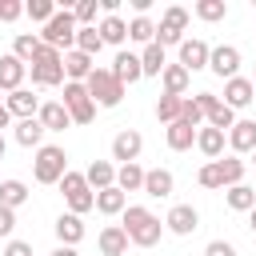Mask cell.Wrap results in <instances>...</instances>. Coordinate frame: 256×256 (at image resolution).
<instances>
[{
	"instance_id": "obj_1",
	"label": "cell",
	"mask_w": 256,
	"mask_h": 256,
	"mask_svg": "<svg viewBox=\"0 0 256 256\" xmlns=\"http://www.w3.org/2000/svg\"><path fill=\"white\" fill-rule=\"evenodd\" d=\"M124 236H128V244H136V248H152V244H160V236H164V220L156 216V212H148L144 204H128L124 212Z\"/></svg>"
},
{
	"instance_id": "obj_2",
	"label": "cell",
	"mask_w": 256,
	"mask_h": 256,
	"mask_svg": "<svg viewBox=\"0 0 256 256\" xmlns=\"http://www.w3.org/2000/svg\"><path fill=\"white\" fill-rule=\"evenodd\" d=\"M28 72H32V84H40V88H56V84H64V52L40 44L36 60L28 64Z\"/></svg>"
},
{
	"instance_id": "obj_3",
	"label": "cell",
	"mask_w": 256,
	"mask_h": 256,
	"mask_svg": "<svg viewBox=\"0 0 256 256\" xmlns=\"http://www.w3.org/2000/svg\"><path fill=\"white\" fill-rule=\"evenodd\" d=\"M64 172H68V156H64L60 144H44V148H36V160H32V176H36V184H60Z\"/></svg>"
},
{
	"instance_id": "obj_4",
	"label": "cell",
	"mask_w": 256,
	"mask_h": 256,
	"mask_svg": "<svg viewBox=\"0 0 256 256\" xmlns=\"http://www.w3.org/2000/svg\"><path fill=\"white\" fill-rule=\"evenodd\" d=\"M40 44H48V48H56V52H72L76 48V20H72V12L68 8H56V16L44 24V32H40Z\"/></svg>"
},
{
	"instance_id": "obj_5",
	"label": "cell",
	"mask_w": 256,
	"mask_h": 256,
	"mask_svg": "<svg viewBox=\"0 0 256 256\" xmlns=\"http://www.w3.org/2000/svg\"><path fill=\"white\" fill-rule=\"evenodd\" d=\"M84 88H88V96H92L96 108H116V104L124 100V84H120L108 68H92V76L84 80Z\"/></svg>"
},
{
	"instance_id": "obj_6",
	"label": "cell",
	"mask_w": 256,
	"mask_h": 256,
	"mask_svg": "<svg viewBox=\"0 0 256 256\" xmlns=\"http://www.w3.org/2000/svg\"><path fill=\"white\" fill-rule=\"evenodd\" d=\"M60 192H64V200H68V212L72 216H84V212H92L96 208V192L88 188V180H84V172H64V180H60Z\"/></svg>"
},
{
	"instance_id": "obj_7",
	"label": "cell",
	"mask_w": 256,
	"mask_h": 256,
	"mask_svg": "<svg viewBox=\"0 0 256 256\" xmlns=\"http://www.w3.org/2000/svg\"><path fill=\"white\" fill-rule=\"evenodd\" d=\"M64 112L72 116V124H92L96 120V104H92V96H88V88L84 84H72V80H64Z\"/></svg>"
},
{
	"instance_id": "obj_8",
	"label": "cell",
	"mask_w": 256,
	"mask_h": 256,
	"mask_svg": "<svg viewBox=\"0 0 256 256\" xmlns=\"http://www.w3.org/2000/svg\"><path fill=\"white\" fill-rule=\"evenodd\" d=\"M184 28H188V8L168 4V8H164V16H160V24H156V44H160V48H168V44H176V48H180Z\"/></svg>"
},
{
	"instance_id": "obj_9",
	"label": "cell",
	"mask_w": 256,
	"mask_h": 256,
	"mask_svg": "<svg viewBox=\"0 0 256 256\" xmlns=\"http://www.w3.org/2000/svg\"><path fill=\"white\" fill-rule=\"evenodd\" d=\"M208 68H212L220 80L240 76V48H236V44H216V48L208 52Z\"/></svg>"
},
{
	"instance_id": "obj_10",
	"label": "cell",
	"mask_w": 256,
	"mask_h": 256,
	"mask_svg": "<svg viewBox=\"0 0 256 256\" xmlns=\"http://www.w3.org/2000/svg\"><path fill=\"white\" fill-rule=\"evenodd\" d=\"M196 228H200V212H196L192 204H172V208H168L164 232H172V236H192Z\"/></svg>"
},
{
	"instance_id": "obj_11",
	"label": "cell",
	"mask_w": 256,
	"mask_h": 256,
	"mask_svg": "<svg viewBox=\"0 0 256 256\" xmlns=\"http://www.w3.org/2000/svg\"><path fill=\"white\" fill-rule=\"evenodd\" d=\"M176 52H180V60H176V64H180V68H184V72L192 76V72H200V68H208V52H212V48H208V44H204L200 36H192V40L184 36Z\"/></svg>"
},
{
	"instance_id": "obj_12",
	"label": "cell",
	"mask_w": 256,
	"mask_h": 256,
	"mask_svg": "<svg viewBox=\"0 0 256 256\" xmlns=\"http://www.w3.org/2000/svg\"><path fill=\"white\" fill-rule=\"evenodd\" d=\"M140 152H144V136H140L136 128H124V132L112 136V160H120V164H136Z\"/></svg>"
},
{
	"instance_id": "obj_13",
	"label": "cell",
	"mask_w": 256,
	"mask_h": 256,
	"mask_svg": "<svg viewBox=\"0 0 256 256\" xmlns=\"http://www.w3.org/2000/svg\"><path fill=\"white\" fill-rule=\"evenodd\" d=\"M228 148H232V156H252L256 152V120H236L228 128Z\"/></svg>"
},
{
	"instance_id": "obj_14",
	"label": "cell",
	"mask_w": 256,
	"mask_h": 256,
	"mask_svg": "<svg viewBox=\"0 0 256 256\" xmlns=\"http://www.w3.org/2000/svg\"><path fill=\"white\" fill-rule=\"evenodd\" d=\"M256 100V88H252V76H232L224 80V104L236 112V108H248Z\"/></svg>"
},
{
	"instance_id": "obj_15",
	"label": "cell",
	"mask_w": 256,
	"mask_h": 256,
	"mask_svg": "<svg viewBox=\"0 0 256 256\" xmlns=\"http://www.w3.org/2000/svg\"><path fill=\"white\" fill-rule=\"evenodd\" d=\"M140 192L152 196V200H164V196L176 192V176H172L168 168H144V188H140Z\"/></svg>"
},
{
	"instance_id": "obj_16",
	"label": "cell",
	"mask_w": 256,
	"mask_h": 256,
	"mask_svg": "<svg viewBox=\"0 0 256 256\" xmlns=\"http://www.w3.org/2000/svg\"><path fill=\"white\" fill-rule=\"evenodd\" d=\"M124 88L128 84H136V80H144V68H140V52H116V60H112V68H108Z\"/></svg>"
},
{
	"instance_id": "obj_17",
	"label": "cell",
	"mask_w": 256,
	"mask_h": 256,
	"mask_svg": "<svg viewBox=\"0 0 256 256\" xmlns=\"http://www.w3.org/2000/svg\"><path fill=\"white\" fill-rule=\"evenodd\" d=\"M4 108L12 112V120H28L40 112V96H32V88H16L4 96Z\"/></svg>"
},
{
	"instance_id": "obj_18",
	"label": "cell",
	"mask_w": 256,
	"mask_h": 256,
	"mask_svg": "<svg viewBox=\"0 0 256 256\" xmlns=\"http://www.w3.org/2000/svg\"><path fill=\"white\" fill-rule=\"evenodd\" d=\"M96 248H100V256H128V236H124V228H120V224H104L100 236H96Z\"/></svg>"
},
{
	"instance_id": "obj_19",
	"label": "cell",
	"mask_w": 256,
	"mask_h": 256,
	"mask_svg": "<svg viewBox=\"0 0 256 256\" xmlns=\"http://www.w3.org/2000/svg\"><path fill=\"white\" fill-rule=\"evenodd\" d=\"M24 76H28V64H20L12 52L0 56V92H4V96L16 92V88H24Z\"/></svg>"
},
{
	"instance_id": "obj_20",
	"label": "cell",
	"mask_w": 256,
	"mask_h": 256,
	"mask_svg": "<svg viewBox=\"0 0 256 256\" xmlns=\"http://www.w3.org/2000/svg\"><path fill=\"white\" fill-rule=\"evenodd\" d=\"M52 228H56V240H60L64 248H76V244L84 240V220H80V216H72V212H60Z\"/></svg>"
},
{
	"instance_id": "obj_21",
	"label": "cell",
	"mask_w": 256,
	"mask_h": 256,
	"mask_svg": "<svg viewBox=\"0 0 256 256\" xmlns=\"http://www.w3.org/2000/svg\"><path fill=\"white\" fill-rule=\"evenodd\" d=\"M92 68H96V60L92 56H84V52H64V80H72V84H84L88 76H92Z\"/></svg>"
},
{
	"instance_id": "obj_22",
	"label": "cell",
	"mask_w": 256,
	"mask_h": 256,
	"mask_svg": "<svg viewBox=\"0 0 256 256\" xmlns=\"http://www.w3.org/2000/svg\"><path fill=\"white\" fill-rule=\"evenodd\" d=\"M84 180H88L92 192H104V188L116 184V164H112V160H92V164L84 168Z\"/></svg>"
},
{
	"instance_id": "obj_23",
	"label": "cell",
	"mask_w": 256,
	"mask_h": 256,
	"mask_svg": "<svg viewBox=\"0 0 256 256\" xmlns=\"http://www.w3.org/2000/svg\"><path fill=\"white\" fill-rule=\"evenodd\" d=\"M36 120L44 124V132H64V128L72 124V116L64 112V104H60V100H48V104H40Z\"/></svg>"
},
{
	"instance_id": "obj_24",
	"label": "cell",
	"mask_w": 256,
	"mask_h": 256,
	"mask_svg": "<svg viewBox=\"0 0 256 256\" xmlns=\"http://www.w3.org/2000/svg\"><path fill=\"white\" fill-rule=\"evenodd\" d=\"M12 128H16V144H20V148H44V136H48V132H44V124H40L36 116L16 120Z\"/></svg>"
},
{
	"instance_id": "obj_25",
	"label": "cell",
	"mask_w": 256,
	"mask_h": 256,
	"mask_svg": "<svg viewBox=\"0 0 256 256\" xmlns=\"http://www.w3.org/2000/svg\"><path fill=\"white\" fill-rule=\"evenodd\" d=\"M224 140H228V132H220V128H196V148L208 156V160H220L224 156Z\"/></svg>"
},
{
	"instance_id": "obj_26",
	"label": "cell",
	"mask_w": 256,
	"mask_h": 256,
	"mask_svg": "<svg viewBox=\"0 0 256 256\" xmlns=\"http://www.w3.org/2000/svg\"><path fill=\"white\" fill-rule=\"evenodd\" d=\"M188 72L180 68V64H164V72H160V84H164V96H184L188 92Z\"/></svg>"
},
{
	"instance_id": "obj_27",
	"label": "cell",
	"mask_w": 256,
	"mask_h": 256,
	"mask_svg": "<svg viewBox=\"0 0 256 256\" xmlns=\"http://www.w3.org/2000/svg\"><path fill=\"white\" fill-rule=\"evenodd\" d=\"M164 140H168V148H172V152H188V148L196 144V128H188L184 120H176V124H168V128H164Z\"/></svg>"
},
{
	"instance_id": "obj_28",
	"label": "cell",
	"mask_w": 256,
	"mask_h": 256,
	"mask_svg": "<svg viewBox=\"0 0 256 256\" xmlns=\"http://www.w3.org/2000/svg\"><path fill=\"white\" fill-rule=\"evenodd\" d=\"M124 208H128V196H124L116 184L104 188V192H96V212H100V216H120Z\"/></svg>"
},
{
	"instance_id": "obj_29",
	"label": "cell",
	"mask_w": 256,
	"mask_h": 256,
	"mask_svg": "<svg viewBox=\"0 0 256 256\" xmlns=\"http://www.w3.org/2000/svg\"><path fill=\"white\" fill-rule=\"evenodd\" d=\"M224 204L232 212H252L256 208V192L248 184H232V188H224Z\"/></svg>"
},
{
	"instance_id": "obj_30",
	"label": "cell",
	"mask_w": 256,
	"mask_h": 256,
	"mask_svg": "<svg viewBox=\"0 0 256 256\" xmlns=\"http://www.w3.org/2000/svg\"><path fill=\"white\" fill-rule=\"evenodd\" d=\"M96 32H100V40H104V44H116V48L128 40V24H124L120 16H104V20L96 24Z\"/></svg>"
},
{
	"instance_id": "obj_31",
	"label": "cell",
	"mask_w": 256,
	"mask_h": 256,
	"mask_svg": "<svg viewBox=\"0 0 256 256\" xmlns=\"http://www.w3.org/2000/svg\"><path fill=\"white\" fill-rule=\"evenodd\" d=\"M116 188L128 196V192H140L144 188V168L140 164H120L116 168Z\"/></svg>"
},
{
	"instance_id": "obj_32",
	"label": "cell",
	"mask_w": 256,
	"mask_h": 256,
	"mask_svg": "<svg viewBox=\"0 0 256 256\" xmlns=\"http://www.w3.org/2000/svg\"><path fill=\"white\" fill-rule=\"evenodd\" d=\"M128 40H136V44L148 48V44L156 40V20H152V16H132V20H128Z\"/></svg>"
},
{
	"instance_id": "obj_33",
	"label": "cell",
	"mask_w": 256,
	"mask_h": 256,
	"mask_svg": "<svg viewBox=\"0 0 256 256\" xmlns=\"http://www.w3.org/2000/svg\"><path fill=\"white\" fill-rule=\"evenodd\" d=\"M36 52H40V36H36V32H20V36L12 40V56H16L20 64H32Z\"/></svg>"
},
{
	"instance_id": "obj_34",
	"label": "cell",
	"mask_w": 256,
	"mask_h": 256,
	"mask_svg": "<svg viewBox=\"0 0 256 256\" xmlns=\"http://www.w3.org/2000/svg\"><path fill=\"white\" fill-rule=\"evenodd\" d=\"M24 200H28V184H24V180H0V204H4V208L16 212Z\"/></svg>"
},
{
	"instance_id": "obj_35",
	"label": "cell",
	"mask_w": 256,
	"mask_h": 256,
	"mask_svg": "<svg viewBox=\"0 0 256 256\" xmlns=\"http://www.w3.org/2000/svg\"><path fill=\"white\" fill-rule=\"evenodd\" d=\"M164 64H168V56H164V48L152 40V44L140 52V68H144V76H160V72H164Z\"/></svg>"
},
{
	"instance_id": "obj_36",
	"label": "cell",
	"mask_w": 256,
	"mask_h": 256,
	"mask_svg": "<svg viewBox=\"0 0 256 256\" xmlns=\"http://www.w3.org/2000/svg\"><path fill=\"white\" fill-rule=\"evenodd\" d=\"M216 164H220V176H224V188H232V184H244V172H248V164H244L240 156H220Z\"/></svg>"
},
{
	"instance_id": "obj_37",
	"label": "cell",
	"mask_w": 256,
	"mask_h": 256,
	"mask_svg": "<svg viewBox=\"0 0 256 256\" xmlns=\"http://www.w3.org/2000/svg\"><path fill=\"white\" fill-rule=\"evenodd\" d=\"M192 12H196V20L216 24V20H224V16H228V4H224V0H196V4H192Z\"/></svg>"
},
{
	"instance_id": "obj_38",
	"label": "cell",
	"mask_w": 256,
	"mask_h": 256,
	"mask_svg": "<svg viewBox=\"0 0 256 256\" xmlns=\"http://www.w3.org/2000/svg\"><path fill=\"white\" fill-rule=\"evenodd\" d=\"M180 104H184V96H164L160 92V100H156V120L168 128V124H176L180 120Z\"/></svg>"
},
{
	"instance_id": "obj_39",
	"label": "cell",
	"mask_w": 256,
	"mask_h": 256,
	"mask_svg": "<svg viewBox=\"0 0 256 256\" xmlns=\"http://www.w3.org/2000/svg\"><path fill=\"white\" fill-rule=\"evenodd\" d=\"M100 48H104V40H100V32L96 28H76V52H84V56H100Z\"/></svg>"
},
{
	"instance_id": "obj_40",
	"label": "cell",
	"mask_w": 256,
	"mask_h": 256,
	"mask_svg": "<svg viewBox=\"0 0 256 256\" xmlns=\"http://www.w3.org/2000/svg\"><path fill=\"white\" fill-rule=\"evenodd\" d=\"M24 16L36 20V24H48V20L56 16V0H28V4H24Z\"/></svg>"
},
{
	"instance_id": "obj_41",
	"label": "cell",
	"mask_w": 256,
	"mask_h": 256,
	"mask_svg": "<svg viewBox=\"0 0 256 256\" xmlns=\"http://www.w3.org/2000/svg\"><path fill=\"white\" fill-rule=\"evenodd\" d=\"M204 124H208V128H220V132H228V128L236 124V112H232V108H228V104L220 100V104H216V108H212V112L204 116Z\"/></svg>"
},
{
	"instance_id": "obj_42",
	"label": "cell",
	"mask_w": 256,
	"mask_h": 256,
	"mask_svg": "<svg viewBox=\"0 0 256 256\" xmlns=\"http://www.w3.org/2000/svg\"><path fill=\"white\" fill-rule=\"evenodd\" d=\"M196 180H200V188H212V192H224V176H220V164L216 160H208L200 172H196Z\"/></svg>"
},
{
	"instance_id": "obj_43",
	"label": "cell",
	"mask_w": 256,
	"mask_h": 256,
	"mask_svg": "<svg viewBox=\"0 0 256 256\" xmlns=\"http://www.w3.org/2000/svg\"><path fill=\"white\" fill-rule=\"evenodd\" d=\"M180 120H184L188 128H204V112L196 108V100H188V96H184V104H180Z\"/></svg>"
},
{
	"instance_id": "obj_44",
	"label": "cell",
	"mask_w": 256,
	"mask_h": 256,
	"mask_svg": "<svg viewBox=\"0 0 256 256\" xmlns=\"http://www.w3.org/2000/svg\"><path fill=\"white\" fill-rule=\"evenodd\" d=\"M24 16V4L20 0H0V24H12Z\"/></svg>"
},
{
	"instance_id": "obj_45",
	"label": "cell",
	"mask_w": 256,
	"mask_h": 256,
	"mask_svg": "<svg viewBox=\"0 0 256 256\" xmlns=\"http://www.w3.org/2000/svg\"><path fill=\"white\" fill-rule=\"evenodd\" d=\"M204 256H236V244L232 240H208L204 244Z\"/></svg>"
},
{
	"instance_id": "obj_46",
	"label": "cell",
	"mask_w": 256,
	"mask_h": 256,
	"mask_svg": "<svg viewBox=\"0 0 256 256\" xmlns=\"http://www.w3.org/2000/svg\"><path fill=\"white\" fill-rule=\"evenodd\" d=\"M12 232H16V212L0 204V236H4V240H12Z\"/></svg>"
},
{
	"instance_id": "obj_47",
	"label": "cell",
	"mask_w": 256,
	"mask_h": 256,
	"mask_svg": "<svg viewBox=\"0 0 256 256\" xmlns=\"http://www.w3.org/2000/svg\"><path fill=\"white\" fill-rule=\"evenodd\" d=\"M0 256H32V244H28V240H8Z\"/></svg>"
},
{
	"instance_id": "obj_48",
	"label": "cell",
	"mask_w": 256,
	"mask_h": 256,
	"mask_svg": "<svg viewBox=\"0 0 256 256\" xmlns=\"http://www.w3.org/2000/svg\"><path fill=\"white\" fill-rule=\"evenodd\" d=\"M8 124H12V112H8V108H4V100H0V132H4Z\"/></svg>"
},
{
	"instance_id": "obj_49",
	"label": "cell",
	"mask_w": 256,
	"mask_h": 256,
	"mask_svg": "<svg viewBox=\"0 0 256 256\" xmlns=\"http://www.w3.org/2000/svg\"><path fill=\"white\" fill-rule=\"evenodd\" d=\"M52 256H80V252H76V248H64V244H60V248H56Z\"/></svg>"
},
{
	"instance_id": "obj_50",
	"label": "cell",
	"mask_w": 256,
	"mask_h": 256,
	"mask_svg": "<svg viewBox=\"0 0 256 256\" xmlns=\"http://www.w3.org/2000/svg\"><path fill=\"white\" fill-rule=\"evenodd\" d=\"M248 228H252V236H256V208L248 212Z\"/></svg>"
},
{
	"instance_id": "obj_51",
	"label": "cell",
	"mask_w": 256,
	"mask_h": 256,
	"mask_svg": "<svg viewBox=\"0 0 256 256\" xmlns=\"http://www.w3.org/2000/svg\"><path fill=\"white\" fill-rule=\"evenodd\" d=\"M4 152H8V140H4V132H0V160H4Z\"/></svg>"
},
{
	"instance_id": "obj_52",
	"label": "cell",
	"mask_w": 256,
	"mask_h": 256,
	"mask_svg": "<svg viewBox=\"0 0 256 256\" xmlns=\"http://www.w3.org/2000/svg\"><path fill=\"white\" fill-rule=\"evenodd\" d=\"M248 164H252V168H256V152H252V160H248Z\"/></svg>"
},
{
	"instance_id": "obj_53",
	"label": "cell",
	"mask_w": 256,
	"mask_h": 256,
	"mask_svg": "<svg viewBox=\"0 0 256 256\" xmlns=\"http://www.w3.org/2000/svg\"><path fill=\"white\" fill-rule=\"evenodd\" d=\"M252 88H256V76H252Z\"/></svg>"
},
{
	"instance_id": "obj_54",
	"label": "cell",
	"mask_w": 256,
	"mask_h": 256,
	"mask_svg": "<svg viewBox=\"0 0 256 256\" xmlns=\"http://www.w3.org/2000/svg\"><path fill=\"white\" fill-rule=\"evenodd\" d=\"M0 96H4V92H0Z\"/></svg>"
}]
</instances>
